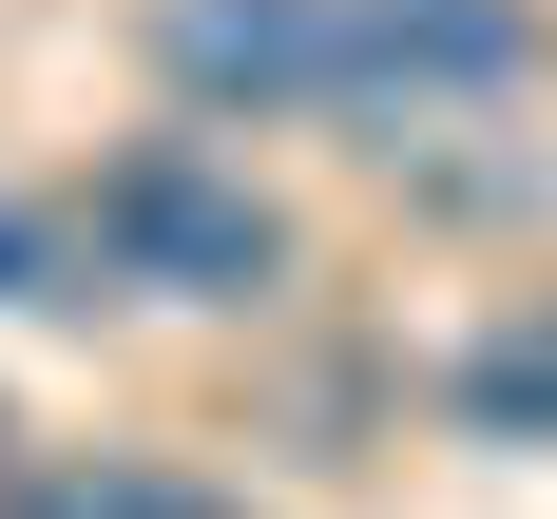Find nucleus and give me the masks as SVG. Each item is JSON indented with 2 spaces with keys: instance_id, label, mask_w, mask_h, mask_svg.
Here are the masks:
<instances>
[{
  "instance_id": "20e7f679",
  "label": "nucleus",
  "mask_w": 557,
  "mask_h": 519,
  "mask_svg": "<svg viewBox=\"0 0 557 519\" xmlns=\"http://www.w3.org/2000/svg\"><path fill=\"white\" fill-rule=\"evenodd\" d=\"M461 423H481V443H557V288L519 308V328L461 346Z\"/></svg>"
},
{
  "instance_id": "423d86ee",
  "label": "nucleus",
  "mask_w": 557,
  "mask_h": 519,
  "mask_svg": "<svg viewBox=\"0 0 557 519\" xmlns=\"http://www.w3.org/2000/svg\"><path fill=\"white\" fill-rule=\"evenodd\" d=\"M0 308H97V250L58 212H20V193H0Z\"/></svg>"
},
{
  "instance_id": "39448f33",
  "label": "nucleus",
  "mask_w": 557,
  "mask_h": 519,
  "mask_svg": "<svg viewBox=\"0 0 557 519\" xmlns=\"http://www.w3.org/2000/svg\"><path fill=\"white\" fill-rule=\"evenodd\" d=\"M0 519H250V501H212V481H173V461H39Z\"/></svg>"
},
{
  "instance_id": "f03ea898",
  "label": "nucleus",
  "mask_w": 557,
  "mask_h": 519,
  "mask_svg": "<svg viewBox=\"0 0 557 519\" xmlns=\"http://www.w3.org/2000/svg\"><path fill=\"white\" fill-rule=\"evenodd\" d=\"M154 77L193 115H346V0H154Z\"/></svg>"
},
{
  "instance_id": "f257e3e1",
  "label": "nucleus",
  "mask_w": 557,
  "mask_h": 519,
  "mask_svg": "<svg viewBox=\"0 0 557 519\" xmlns=\"http://www.w3.org/2000/svg\"><path fill=\"white\" fill-rule=\"evenodd\" d=\"M77 250H97V288H154V308H270L288 288V212L231 155H193V135L115 155L97 212H77Z\"/></svg>"
},
{
  "instance_id": "7ed1b4c3",
  "label": "nucleus",
  "mask_w": 557,
  "mask_h": 519,
  "mask_svg": "<svg viewBox=\"0 0 557 519\" xmlns=\"http://www.w3.org/2000/svg\"><path fill=\"white\" fill-rule=\"evenodd\" d=\"M539 20L519 0H346V115H443V97H500Z\"/></svg>"
}]
</instances>
